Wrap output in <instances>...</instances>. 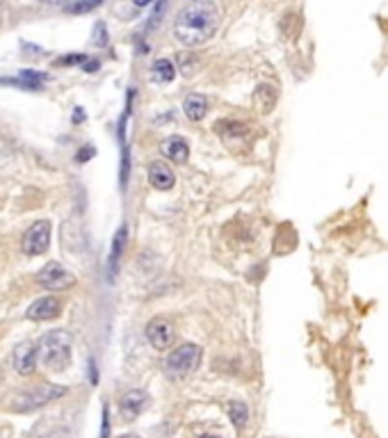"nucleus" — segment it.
Masks as SVG:
<instances>
[{
	"instance_id": "obj_20",
	"label": "nucleus",
	"mask_w": 388,
	"mask_h": 438,
	"mask_svg": "<svg viewBox=\"0 0 388 438\" xmlns=\"http://www.w3.org/2000/svg\"><path fill=\"white\" fill-rule=\"evenodd\" d=\"M42 3H44V5H62L64 0H42Z\"/></svg>"
},
{
	"instance_id": "obj_11",
	"label": "nucleus",
	"mask_w": 388,
	"mask_h": 438,
	"mask_svg": "<svg viewBox=\"0 0 388 438\" xmlns=\"http://www.w3.org/2000/svg\"><path fill=\"white\" fill-rule=\"evenodd\" d=\"M149 181L155 190H162L167 192L174 188V183H176V174H174V169L169 167L167 162L162 160H155L149 164Z\"/></svg>"
},
{
	"instance_id": "obj_21",
	"label": "nucleus",
	"mask_w": 388,
	"mask_h": 438,
	"mask_svg": "<svg viewBox=\"0 0 388 438\" xmlns=\"http://www.w3.org/2000/svg\"><path fill=\"white\" fill-rule=\"evenodd\" d=\"M133 3H135V5H138V7H144V5H149V3H153V0H133Z\"/></svg>"
},
{
	"instance_id": "obj_22",
	"label": "nucleus",
	"mask_w": 388,
	"mask_h": 438,
	"mask_svg": "<svg viewBox=\"0 0 388 438\" xmlns=\"http://www.w3.org/2000/svg\"><path fill=\"white\" fill-rule=\"evenodd\" d=\"M37 438H62L60 434H42V436H37Z\"/></svg>"
},
{
	"instance_id": "obj_6",
	"label": "nucleus",
	"mask_w": 388,
	"mask_h": 438,
	"mask_svg": "<svg viewBox=\"0 0 388 438\" xmlns=\"http://www.w3.org/2000/svg\"><path fill=\"white\" fill-rule=\"evenodd\" d=\"M147 338L158 352H167L176 343V329L167 317H153L147 327Z\"/></svg>"
},
{
	"instance_id": "obj_19",
	"label": "nucleus",
	"mask_w": 388,
	"mask_h": 438,
	"mask_svg": "<svg viewBox=\"0 0 388 438\" xmlns=\"http://www.w3.org/2000/svg\"><path fill=\"white\" fill-rule=\"evenodd\" d=\"M83 60H85V55H75V57H66V60H62L60 64H73V62L78 64V62H83Z\"/></svg>"
},
{
	"instance_id": "obj_23",
	"label": "nucleus",
	"mask_w": 388,
	"mask_h": 438,
	"mask_svg": "<svg viewBox=\"0 0 388 438\" xmlns=\"http://www.w3.org/2000/svg\"><path fill=\"white\" fill-rule=\"evenodd\" d=\"M119 438H140V436H135V434H123V436H119Z\"/></svg>"
},
{
	"instance_id": "obj_24",
	"label": "nucleus",
	"mask_w": 388,
	"mask_h": 438,
	"mask_svg": "<svg viewBox=\"0 0 388 438\" xmlns=\"http://www.w3.org/2000/svg\"><path fill=\"white\" fill-rule=\"evenodd\" d=\"M203 438H217V436H203Z\"/></svg>"
},
{
	"instance_id": "obj_9",
	"label": "nucleus",
	"mask_w": 388,
	"mask_h": 438,
	"mask_svg": "<svg viewBox=\"0 0 388 438\" xmlns=\"http://www.w3.org/2000/svg\"><path fill=\"white\" fill-rule=\"evenodd\" d=\"M149 404V395L144 393V391H128V393H123L121 395V400H119V413L123 420H135V418H140L144 413V408H147Z\"/></svg>"
},
{
	"instance_id": "obj_26",
	"label": "nucleus",
	"mask_w": 388,
	"mask_h": 438,
	"mask_svg": "<svg viewBox=\"0 0 388 438\" xmlns=\"http://www.w3.org/2000/svg\"><path fill=\"white\" fill-rule=\"evenodd\" d=\"M0 5H5V0H0Z\"/></svg>"
},
{
	"instance_id": "obj_7",
	"label": "nucleus",
	"mask_w": 388,
	"mask_h": 438,
	"mask_svg": "<svg viewBox=\"0 0 388 438\" xmlns=\"http://www.w3.org/2000/svg\"><path fill=\"white\" fill-rule=\"evenodd\" d=\"M39 286L46 288V290H64V288H71L75 284L73 274L66 267H62L60 262H48L44 265V269L39 272Z\"/></svg>"
},
{
	"instance_id": "obj_1",
	"label": "nucleus",
	"mask_w": 388,
	"mask_h": 438,
	"mask_svg": "<svg viewBox=\"0 0 388 438\" xmlns=\"http://www.w3.org/2000/svg\"><path fill=\"white\" fill-rule=\"evenodd\" d=\"M219 28V9L212 3H192L190 7L181 9L174 23V37L183 46H201L210 37H215Z\"/></svg>"
},
{
	"instance_id": "obj_2",
	"label": "nucleus",
	"mask_w": 388,
	"mask_h": 438,
	"mask_svg": "<svg viewBox=\"0 0 388 438\" xmlns=\"http://www.w3.org/2000/svg\"><path fill=\"white\" fill-rule=\"evenodd\" d=\"M73 336L64 329H53L42 336L37 345V358L51 372H62L71 365Z\"/></svg>"
},
{
	"instance_id": "obj_4",
	"label": "nucleus",
	"mask_w": 388,
	"mask_h": 438,
	"mask_svg": "<svg viewBox=\"0 0 388 438\" xmlns=\"http://www.w3.org/2000/svg\"><path fill=\"white\" fill-rule=\"evenodd\" d=\"M64 393H66V388H62V386L42 384L39 388H32V391L18 395L14 400V404H12V408L14 411H32V408H39V406L57 400V397H62Z\"/></svg>"
},
{
	"instance_id": "obj_13",
	"label": "nucleus",
	"mask_w": 388,
	"mask_h": 438,
	"mask_svg": "<svg viewBox=\"0 0 388 438\" xmlns=\"http://www.w3.org/2000/svg\"><path fill=\"white\" fill-rule=\"evenodd\" d=\"M183 112H186V116L190 121H201L203 116H206L208 112V103L203 96L199 94H190L186 101H183Z\"/></svg>"
},
{
	"instance_id": "obj_18",
	"label": "nucleus",
	"mask_w": 388,
	"mask_h": 438,
	"mask_svg": "<svg viewBox=\"0 0 388 438\" xmlns=\"http://www.w3.org/2000/svg\"><path fill=\"white\" fill-rule=\"evenodd\" d=\"M96 44H99V46L108 44V35H105V25L103 23L96 25Z\"/></svg>"
},
{
	"instance_id": "obj_14",
	"label": "nucleus",
	"mask_w": 388,
	"mask_h": 438,
	"mask_svg": "<svg viewBox=\"0 0 388 438\" xmlns=\"http://www.w3.org/2000/svg\"><path fill=\"white\" fill-rule=\"evenodd\" d=\"M174 75H176V69H174V62L169 60H155L151 66V78L155 83H171Z\"/></svg>"
},
{
	"instance_id": "obj_8",
	"label": "nucleus",
	"mask_w": 388,
	"mask_h": 438,
	"mask_svg": "<svg viewBox=\"0 0 388 438\" xmlns=\"http://www.w3.org/2000/svg\"><path fill=\"white\" fill-rule=\"evenodd\" d=\"M12 363H14V370L21 377H30L35 370H37V345L35 343H18L12 352Z\"/></svg>"
},
{
	"instance_id": "obj_3",
	"label": "nucleus",
	"mask_w": 388,
	"mask_h": 438,
	"mask_svg": "<svg viewBox=\"0 0 388 438\" xmlns=\"http://www.w3.org/2000/svg\"><path fill=\"white\" fill-rule=\"evenodd\" d=\"M201 356H203V352H201L199 345H194V343L181 345V347L171 349V352H169L167 361H164V372H167L171 379L188 377V375H192L194 370L199 367Z\"/></svg>"
},
{
	"instance_id": "obj_25",
	"label": "nucleus",
	"mask_w": 388,
	"mask_h": 438,
	"mask_svg": "<svg viewBox=\"0 0 388 438\" xmlns=\"http://www.w3.org/2000/svg\"><path fill=\"white\" fill-rule=\"evenodd\" d=\"M194 3H203V0H194Z\"/></svg>"
},
{
	"instance_id": "obj_10",
	"label": "nucleus",
	"mask_w": 388,
	"mask_h": 438,
	"mask_svg": "<svg viewBox=\"0 0 388 438\" xmlns=\"http://www.w3.org/2000/svg\"><path fill=\"white\" fill-rule=\"evenodd\" d=\"M60 299L57 297H39L37 301H32L30 308H28V317L35 320V322H46V320H53L60 315Z\"/></svg>"
},
{
	"instance_id": "obj_12",
	"label": "nucleus",
	"mask_w": 388,
	"mask_h": 438,
	"mask_svg": "<svg viewBox=\"0 0 388 438\" xmlns=\"http://www.w3.org/2000/svg\"><path fill=\"white\" fill-rule=\"evenodd\" d=\"M160 151L167 160L176 162V164H186L188 158H190V146L188 142L178 138V135H174V138H167L162 144H160Z\"/></svg>"
},
{
	"instance_id": "obj_15",
	"label": "nucleus",
	"mask_w": 388,
	"mask_h": 438,
	"mask_svg": "<svg viewBox=\"0 0 388 438\" xmlns=\"http://www.w3.org/2000/svg\"><path fill=\"white\" fill-rule=\"evenodd\" d=\"M229 415H231L233 425H236L238 430H242V427H245L247 420H249V408H247L245 402H231L229 404Z\"/></svg>"
},
{
	"instance_id": "obj_16",
	"label": "nucleus",
	"mask_w": 388,
	"mask_h": 438,
	"mask_svg": "<svg viewBox=\"0 0 388 438\" xmlns=\"http://www.w3.org/2000/svg\"><path fill=\"white\" fill-rule=\"evenodd\" d=\"M103 3V0H75V3H71L69 7H66V12L69 14H87L92 12V9H96Z\"/></svg>"
},
{
	"instance_id": "obj_17",
	"label": "nucleus",
	"mask_w": 388,
	"mask_h": 438,
	"mask_svg": "<svg viewBox=\"0 0 388 438\" xmlns=\"http://www.w3.org/2000/svg\"><path fill=\"white\" fill-rule=\"evenodd\" d=\"M123 245H126V229L121 226L119 231H116L114 240H112V262H114V267H116V262H119V258H121Z\"/></svg>"
},
{
	"instance_id": "obj_5",
	"label": "nucleus",
	"mask_w": 388,
	"mask_h": 438,
	"mask_svg": "<svg viewBox=\"0 0 388 438\" xmlns=\"http://www.w3.org/2000/svg\"><path fill=\"white\" fill-rule=\"evenodd\" d=\"M48 247H51V221L39 219L23 233L21 251L25 256H39V254H46Z\"/></svg>"
}]
</instances>
